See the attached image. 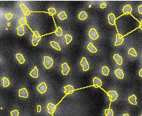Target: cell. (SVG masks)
Segmentation results:
<instances>
[{
    "label": "cell",
    "instance_id": "cell-1",
    "mask_svg": "<svg viewBox=\"0 0 142 116\" xmlns=\"http://www.w3.org/2000/svg\"><path fill=\"white\" fill-rule=\"evenodd\" d=\"M40 39H41V35H40V33L38 31L33 32V38H32V44L33 46H37L40 42Z\"/></svg>",
    "mask_w": 142,
    "mask_h": 116
},
{
    "label": "cell",
    "instance_id": "cell-2",
    "mask_svg": "<svg viewBox=\"0 0 142 116\" xmlns=\"http://www.w3.org/2000/svg\"><path fill=\"white\" fill-rule=\"evenodd\" d=\"M43 65L46 69H49L53 65V60L49 57H44V61H43Z\"/></svg>",
    "mask_w": 142,
    "mask_h": 116
},
{
    "label": "cell",
    "instance_id": "cell-3",
    "mask_svg": "<svg viewBox=\"0 0 142 116\" xmlns=\"http://www.w3.org/2000/svg\"><path fill=\"white\" fill-rule=\"evenodd\" d=\"M88 35H89V37H90V39H92V40H97L98 37H99V35H98V33L97 32L96 29H94V28L90 29Z\"/></svg>",
    "mask_w": 142,
    "mask_h": 116
},
{
    "label": "cell",
    "instance_id": "cell-4",
    "mask_svg": "<svg viewBox=\"0 0 142 116\" xmlns=\"http://www.w3.org/2000/svg\"><path fill=\"white\" fill-rule=\"evenodd\" d=\"M107 94L110 98V102H113V101L116 100L118 98V93H117V92L115 91V90L109 91L107 93Z\"/></svg>",
    "mask_w": 142,
    "mask_h": 116
},
{
    "label": "cell",
    "instance_id": "cell-5",
    "mask_svg": "<svg viewBox=\"0 0 142 116\" xmlns=\"http://www.w3.org/2000/svg\"><path fill=\"white\" fill-rule=\"evenodd\" d=\"M81 65L84 71H87L89 70V64L85 57H83L81 60Z\"/></svg>",
    "mask_w": 142,
    "mask_h": 116
},
{
    "label": "cell",
    "instance_id": "cell-6",
    "mask_svg": "<svg viewBox=\"0 0 142 116\" xmlns=\"http://www.w3.org/2000/svg\"><path fill=\"white\" fill-rule=\"evenodd\" d=\"M46 89H47V86L45 83H41L39 84V86H37V90L41 94H43L45 93L46 92Z\"/></svg>",
    "mask_w": 142,
    "mask_h": 116
},
{
    "label": "cell",
    "instance_id": "cell-7",
    "mask_svg": "<svg viewBox=\"0 0 142 116\" xmlns=\"http://www.w3.org/2000/svg\"><path fill=\"white\" fill-rule=\"evenodd\" d=\"M123 40H124L123 36H122V35H119V34H117V35H116V43H115V45H116V46L121 45V44L123 43Z\"/></svg>",
    "mask_w": 142,
    "mask_h": 116
},
{
    "label": "cell",
    "instance_id": "cell-8",
    "mask_svg": "<svg viewBox=\"0 0 142 116\" xmlns=\"http://www.w3.org/2000/svg\"><path fill=\"white\" fill-rule=\"evenodd\" d=\"M62 73L63 75H67L69 73L70 71V67H69V65L66 63H64L62 64Z\"/></svg>",
    "mask_w": 142,
    "mask_h": 116
},
{
    "label": "cell",
    "instance_id": "cell-9",
    "mask_svg": "<svg viewBox=\"0 0 142 116\" xmlns=\"http://www.w3.org/2000/svg\"><path fill=\"white\" fill-rule=\"evenodd\" d=\"M19 96L21 98H28V92L25 88H22L19 90Z\"/></svg>",
    "mask_w": 142,
    "mask_h": 116
},
{
    "label": "cell",
    "instance_id": "cell-10",
    "mask_svg": "<svg viewBox=\"0 0 142 116\" xmlns=\"http://www.w3.org/2000/svg\"><path fill=\"white\" fill-rule=\"evenodd\" d=\"M108 22H109L110 25H115V24H116V17H115L114 14H113V13L109 14V15H108Z\"/></svg>",
    "mask_w": 142,
    "mask_h": 116
},
{
    "label": "cell",
    "instance_id": "cell-11",
    "mask_svg": "<svg viewBox=\"0 0 142 116\" xmlns=\"http://www.w3.org/2000/svg\"><path fill=\"white\" fill-rule=\"evenodd\" d=\"M74 90H75V89L72 86H71V85H68V86H65L64 87V92L66 93V94H72Z\"/></svg>",
    "mask_w": 142,
    "mask_h": 116
},
{
    "label": "cell",
    "instance_id": "cell-12",
    "mask_svg": "<svg viewBox=\"0 0 142 116\" xmlns=\"http://www.w3.org/2000/svg\"><path fill=\"white\" fill-rule=\"evenodd\" d=\"M56 106L54 104L52 103H49L47 105V110H48V113L49 114H53V112L56 110Z\"/></svg>",
    "mask_w": 142,
    "mask_h": 116
},
{
    "label": "cell",
    "instance_id": "cell-13",
    "mask_svg": "<svg viewBox=\"0 0 142 116\" xmlns=\"http://www.w3.org/2000/svg\"><path fill=\"white\" fill-rule=\"evenodd\" d=\"M93 86L95 87H100L101 86H102V82H101V80L97 77L93 78Z\"/></svg>",
    "mask_w": 142,
    "mask_h": 116
},
{
    "label": "cell",
    "instance_id": "cell-14",
    "mask_svg": "<svg viewBox=\"0 0 142 116\" xmlns=\"http://www.w3.org/2000/svg\"><path fill=\"white\" fill-rule=\"evenodd\" d=\"M113 59L119 65H122V57L119 55V54H115L113 56Z\"/></svg>",
    "mask_w": 142,
    "mask_h": 116
},
{
    "label": "cell",
    "instance_id": "cell-15",
    "mask_svg": "<svg viewBox=\"0 0 142 116\" xmlns=\"http://www.w3.org/2000/svg\"><path fill=\"white\" fill-rule=\"evenodd\" d=\"M122 11L125 14L128 15L132 11V8H131V6L130 5H126V6H124V8L122 9Z\"/></svg>",
    "mask_w": 142,
    "mask_h": 116
},
{
    "label": "cell",
    "instance_id": "cell-16",
    "mask_svg": "<svg viewBox=\"0 0 142 116\" xmlns=\"http://www.w3.org/2000/svg\"><path fill=\"white\" fill-rule=\"evenodd\" d=\"M115 74H116V76L119 78V79H123L124 78V73L121 69L116 70V71H115Z\"/></svg>",
    "mask_w": 142,
    "mask_h": 116
},
{
    "label": "cell",
    "instance_id": "cell-17",
    "mask_svg": "<svg viewBox=\"0 0 142 116\" xmlns=\"http://www.w3.org/2000/svg\"><path fill=\"white\" fill-rule=\"evenodd\" d=\"M20 8H21V9L22 10V12H24V14L25 15H30V12L29 11V9L27 8V6L25 5L24 4H21L20 5Z\"/></svg>",
    "mask_w": 142,
    "mask_h": 116
},
{
    "label": "cell",
    "instance_id": "cell-18",
    "mask_svg": "<svg viewBox=\"0 0 142 116\" xmlns=\"http://www.w3.org/2000/svg\"><path fill=\"white\" fill-rule=\"evenodd\" d=\"M128 102L132 105H137V97L135 95H132L128 97Z\"/></svg>",
    "mask_w": 142,
    "mask_h": 116
},
{
    "label": "cell",
    "instance_id": "cell-19",
    "mask_svg": "<svg viewBox=\"0 0 142 116\" xmlns=\"http://www.w3.org/2000/svg\"><path fill=\"white\" fill-rule=\"evenodd\" d=\"M87 50L91 53H96L97 51V49L96 48V47L94 46L92 43H90L88 45H87Z\"/></svg>",
    "mask_w": 142,
    "mask_h": 116
},
{
    "label": "cell",
    "instance_id": "cell-20",
    "mask_svg": "<svg viewBox=\"0 0 142 116\" xmlns=\"http://www.w3.org/2000/svg\"><path fill=\"white\" fill-rule=\"evenodd\" d=\"M16 59L18 60V62L21 63V64H23L24 63V56L22 55L21 54H16Z\"/></svg>",
    "mask_w": 142,
    "mask_h": 116
},
{
    "label": "cell",
    "instance_id": "cell-21",
    "mask_svg": "<svg viewBox=\"0 0 142 116\" xmlns=\"http://www.w3.org/2000/svg\"><path fill=\"white\" fill-rule=\"evenodd\" d=\"M17 32H18V35L19 36H23L24 35V27L21 25L18 26L17 28Z\"/></svg>",
    "mask_w": 142,
    "mask_h": 116
},
{
    "label": "cell",
    "instance_id": "cell-22",
    "mask_svg": "<svg viewBox=\"0 0 142 116\" xmlns=\"http://www.w3.org/2000/svg\"><path fill=\"white\" fill-rule=\"evenodd\" d=\"M30 76L33 78H37L38 77V75H39V73H38V70L37 67H34L33 68V70L30 72Z\"/></svg>",
    "mask_w": 142,
    "mask_h": 116
},
{
    "label": "cell",
    "instance_id": "cell-23",
    "mask_svg": "<svg viewBox=\"0 0 142 116\" xmlns=\"http://www.w3.org/2000/svg\"><path fill=\"white\" fill-rule=\"evenodd\" d=\"M78 18L80 20H85L87 18V14L85 12H81L78 15Z\"/></svg>",
    "mask_w": 142,
    "mask_h": 116
},
{
    "label": "cell",
    "instance_id": "cell-24",
    "mask_svg": "<svg viewBox=\"0 0 142 116\" xmlns=\"http://www.w3.org/2000/svg\"><path fill=\"white\" fill-rule=\"evenodd\" d=\"M50 45L53 47L54 49H56L57 50H61V47L59 46V44L58 43H56V41H51L50 42Z\"/></svg>",
    "mask_w": 142,
    "mask_h": 116
},
{
    "label": "cell",
    "instance_id": "cell-25",
    "mask_svg": "<svg viewBox=\"0 0 142 116\" xmlns=\"http://www.w3.org/2000/svg\"><path fill=\"white\" fill-rule=\"evenodd\" d=\"M2 84H3V86L4 87H7L10 85V81L8 78L6 77H3L2 78Z\"/></svg>",
    "mask_w": 142,
    "mask_h": 116
},
{
    "label": "cell",
    "instance_id": "cell-26",
    "mask_svg": "<svg viewBox=\"0 0 142 116\" xmlns=\"http://www.w3.org/2000/svg\"><path fill=\"white\" fill-rule=\"evenodd\" d=\"M102 73L104 76H108L110 73V69L107 67H103L102 68Z\"/></svg>",
    "mask_w": 142,
    "mask_h": 116
},
{
    "label": "cell",
    "instance_id": "cell-27",
    "mask_svg": "<svg viewBox=\"0 0 142 116\" xmlns=\"http://www.w3.org/2000/svg\"><path fill=\"white\" fill-rule=\"evenodd\" d=\"M58 17H59V18L61 20H65V18H67V15L65 14V12H61L58 15Z\"/></svg>",
    "mask_w": 142,
    "mask_h": 116
},
{
    "label": "cell",
    "instance_id": "cell-28",
    "mask_svg": "<svg viewBox=\"0 0 142 116\" xmlns=\"http://www.w3.org/2000/svg\"><path fill=\"white\" fill-rule=\"evenodd\" d=\"M128 54L131 56H133V57H137V53H136V50H135L133 47H131L129 50H128Z\"/></svg>",
    "mask_w": 142,
    "mask_h": 116
},
{
    "label": "cell",
    "instance_id": "cell-29",
    "mask_svg": "<svg viewBox=\"0 0 142 116\" xmlns=\"http://www.w3.org/2000/svg\"><path fill=\"white\" fill-rule=\"evenodd\" d=\"M105 115L106 116H113V111L111 108L106 109V111H105Z\"/></svg>",
    "mask_w": 142,
    "mask_h": 116
},
{
    "label": "cell",
    "instance_id": "cell-30",
    "mask_svg": "<svg viewBox=\"0 0 142 116\" xmlns=\"http://www.w3.org/2000/svg\"><path fill=\"white\" fill-rule=\"evenodd\" d=\"M65 43L66 44H69V43L72 40V37L70 35H66L65 36Z\"/></svg>",
    "mask_w": 142,
    "mask_h": 116
},
{
    "label": "cell",
    "instance_id": "cell-31",
    "mask_svg": "<svg viewBox=\"0 0 142 116\" xmlns=\"http://www.w3.org/2000/svg\"><path fill=\"white\" fill-rule=\"evenodd\" d=\"M55 33H56V35L57 36H62V28H61L60 27L57 28L56 30V31H55Z\"/></svg>",
    "mask_w": 142,
    "mask_h": 116
},
{
    "label": "cell",
    "instance_id": "cell-32",
    "mask_svg": "<svg viewBox=\"0 0 142 116\" xmlns=\"http://www.w3.org/2000/svg\"><path fill=\"white\" fill-rule=\"evenodd\" d=\"M19 24H20V25H21V26L26 25V24H27V19H26L25 17L20 18V20H19Z\"/></svg>",
    "mask_w": 142,
    "mask_h": 116
},
{
    "label": "cell",
    "instance_id": "cell-33",
    "mask_svg": "<svg viewBox=\"0 0 142 116\" xmlns=\"http://www.w3.org/2000/svg\"><path fill=\"white\" fill-rule=\"evenodd\" d=\"M48 12L51 15H55L56 13V9H54V8H49L48 9Z\"/></svg>",
    "mask_w": 142,
    "mask_h": 116
},
{
    "label": "cell",
    "instance_id": "cell-34",
    "mask_svg": "<svg viewBox=\"0 0 142 116\" xmlns=\"http://www.w3.org/2000/svg\"><path fill=\"white\" fill-rule=\"evenodd\" d=\"M11 115L12 116H18L19 115V112L18 110H14L11 112Z\"/></svg>",
    "mask_w": 142,
    "mask_h": 116
},
{
    "label": "cell",
    "instance_id": "cell-35",
    "mask_svg": "<svg viewBox=\"0 0 142 116\" xmlns=\"http://www.w3.org/2000/svg\"><path fill=\"white\" fill-rule=\"evenodd\" d=\"M5 18H7L8 20H10L12 18V16H13V15L12 14V13H7V14H5Z\"/></svg>",
    "mask_w": 142,
    "mask_h": 116
},
{
    "label": "cell",
    "instance_id": "cell-36",
    "mask_svg": "<svg viewBox=\"0 0 142 116\" xmlns=\"http://www.w3.org/2000/svg\"><path fill=\"white\" fill-rule=\"evenodd\" d=\"M138 12L140 13V14H141L142 15V5H140L139 7H138Z\"/></svg>",
    "mask_w": 142,
    "mask_h": 116
},
{
    "label": "cell",
    "instance_id": "cell-37",
    "mask_svg": "<svg viewBox=\"0 0 142 116\" xmlns=\"http://www.w3.org/2000/svg\"><path fill=\"white\" fill-rule=\"evenodd\" d=\"M106 3H102V4L100 5V8L101 9H104V8H106Z\"/></svg>",
    "mask_w": 142,
    "mask_h": 116
},
{
    "label": "cell",
    "instance_id": "cell-38",
    "mask_svg": "<svg viewBox=\"0 0 142 116\" xmlns=\"http://www.w3.org/2000/svg\"><path fill=\"white\" fill-rule=\"evenodd\" d=\"M40 112H41V106H40V105H37V112L40 113Z\"/></svg>",
    "mask_w": 142,
    "mask_h": 116
},
{
    "label": "cell",
    "instance_id": "cell-39",
    "mask_svg": "<svg viewBox=\"0 0 142 116\" xmlns=\"http://www.w3.org/2000/svg\"><path fill=\"white\" fill-rule=\"evenodd\" d=\"M139 76H140L141 77H142V69L140 70V72H139Z\"/></svg>",
    "mask_w": 142,
    "mask_h": 116
},
{
    "label": "cell",
    "instance_id": "cell-40",
    "mask_svg": "<svg viewBox=\"0 0 142 116\" xmlns=\"http://www.w3.org/2000/svg\"><path fill=\"white\" fill-rule=\"evenodd\" d=\"M139 28L142 30V21L141 22V23H140V27H139Z\"/></svg>",
    "mask_w": 142,
    "mask_h": 116
},
{
    "label": "cell",
    "instance_id": "cell-41",
    "mask_svg": "<svg viewBox=\"0 0 142 116\" xmlns=\"http://www.w3.org/2000/svg\"><path fill=\"white\" fill-rule=\"evenodd\" d=\"M123 116H129V115L126 113V114H124V115H123Z\"/></svg>",
    "mask_w": 142,
    "mask_h": 116
},
{
    "label": "cell",
    "instance_id": "cell-42",
    "mask_svg": "<svg viewBox=\"0 0 142 116\" xmlns=\"http://www.w3.org/2000/svg\"><path fill=\"white\" fill-rule=\"evenodd\" d=\"M141 116H142V115H141Z\"/></svg>",
    "mask_w": 142,
    "mask_h": 116
}]
</instances>
